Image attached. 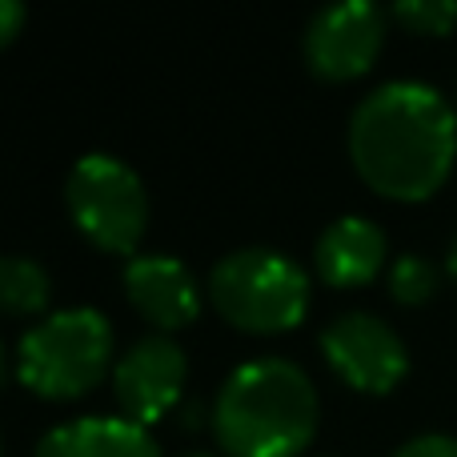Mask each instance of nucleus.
<instances>
[{"mask_svg":"<svg viewBox=\"0 0 457 457\" xmlns=\"http://www.w3.org/2000/svg\"><path fill=\"white\" fill-rule=\"evenodd\" d=\"M349 161L389 201L434 197L457 161V109L426 80L378 85L349 117Z\"/></svg>","mask_w":457,"mask_h":457,"instance_id":"obj_1","label":"nucleus"},{"mask_svg":"<svg viewBox=\"0 0 457 457\" xmlns=\"http://www.w3.org/2000/svg\"><path fill=\"white\" fill-rule=\"evenodd\" d=\"M228 457H297L317 434V389L301 365L257 357L228 373L213 410Z\"/></svg>","mask_w":457,"mask_h":457,"instance_id":"obj_2","label":"nucleus"},{"mask_svg":"<svg viewBox=\"0 0 457 457\" xmlns=\"http://www.w3.org/2000/svg\"><path fill=\"white\" fill-rule=\"evenodd\" d=\"M112 365V325L101 309H56L21 337V386L45 402H72L101 386Z\"/></svg>","mask_w":457,"mask_h":457,"instance_id":"obj_3","label":"nucleus"},{"mask_svg":"<svg viewBox=\"0 0 457 457\" xmlns=\"http://www.w3.org/2000/svg\"><path fill=\"white\" fill-rule=\"evenodd\" d=\"M313 285L293 257L277 249H237L209 273V301L241 333L297 329L309 313Z\"/></svg>","mask_w":457,"mask_h":457,"instance_id":"obj_4","label":"nucleus"},{"mask_svg":"<svg viewBox=\"0 0 457 457\" xmlns=\"http://www.w3.org/2000/svg\"><path fill=\"white\" fill-rule=\"evenodd\" d=\"M72 225L104 253L137 257L149 225V193L133 165L112 153H85L64 181Z\"/></svg>","mask_w":457,"mask_h":457,"instance_id":"obj_5","label":"nucleus"},{"mask_svg":"<svg viewBox=\"0 0 457 457\" xmlns=\"http://www.w3.org/2000/svg\"><path fill=\"white\" fill-rule=\"evenodd\" d=\"M321 353L329 370L357 394H389L410 373V349L402 333L373 313H341L321 329Z\"/></svg>","mask_w":457,"mask_h":457,"instance_id":"obj_6","label":"nucleus"},{"mask_svg":"<svg viewBox=\"0 0 457 457\" xmlns=\"http://www.w3.org/2000/svg\"><path fill=\"white\" fill-rule=\"evenodd\" d=\"M386 45V12L370 0H337L305 29V64L321 80H353L373 69Z\"/></svg>","mask_w":457,"mask_h":457,"instance_id":"obj_7","label":"nucleus"},{"mask_svg":"<svg viewBox=\"0 0 457 457\" xmlns=\"http://www.w3.org/2000/svg\"><path fill=\"white\" fill-rule=\"evenodd\" d=\"M185 378H189V365H185L181 345L165 333H153L137 341L129 353H120V361L112 365V394L129 421L153 426L177 410Z\"/></svg>","mask_w":457,"mask_h":457,"instance_id":"obj_8","label":"nucleus"},{"mask_svg":"<svg viewBox=\"0 0 457 457\" xmlns=\"http://www.w3.org/2000/svg\"><path fill=\"white\" fill-rule=\"evenodd\" d=\"M125 293L133 309L169 337L201 317V285L169 253H137L125 265Z\"/></svg>","mask_w":457,"mask_h":457,"instance_id":"obj_9","label":"nucleus"},{"mask_svg":"<svg viewBox=\"0 0 457 457\" xmlns=\"http://www.w3.org/2000/svg\"><path fill=\"white\" fill-rule=\"evenodd\" d=\"M389 241L370 217H341L317 237L313 265L317 277L333 289H357L370 285L386 265Z\"/></svg>","mask_w":457,"mask_h":457,"instance_id":"obj_10","label":"nucleus"},{"mask_svg":"<svg viewBox=\"0 0 457 457\" xmlns=\"http://www.w3.org/2000/svg\"><path fill=\"white\" fill-rule=\"evenodd\" d=\"M37 457H161V450L129 418H72L40 437Z\"/></svg>","mask_w":457,"mask_h":457,"instance_id":"obj_11","label":"nucleus"},{"mask_svg":"<svg viewBox=\"0 0 457 457\" xmlns=\"http://www.w3.org/2000/svg\"><path fill=\"white\" fill-rule=\"evenodd\" d=\"M48 273L40 261L32 257H16L4 253L0 257V313L4 317H37L48 305Z\"/></svg>","mask_w":457,"mask_h":457,"instance_id":"obj_12","label":"nucleus"},{"mask_svg":"<svg viewBox=\"0 0 457 457\" xmlns=\"http://www.w3.org/2000/svg\"><path fill=\"white\" fill-rule=\"evenodd\" d=\"M389 293L402 305H426L437 293V265L421 253H402L389 265Z\"/></svg>","mask_w":457,"mask_h":457,"instance_id":"obj_13","label":"nucleus"},{"mask_svg":"<svg viewBox=\"0 0 457 457\" xmlns=\"http://www.w3.org/2000/svg\"><path fill=\"white\" fill-rule=\"evenodd\" d=\"M394 21L421 37H445L457 24V0H397Z\"/></svg>","mask_w":457,"mask_h":457,"instance_id":"obj_14","label":"nucleus"},{"mask_svg":"<svg viewBox=\"0 0 457 457\" xmlns=\"http://www.w3.org/2000/svg\"><path fill=\"white\" fill-rule=\"evenodd\" d=\"M394 457H457V437L450 434H421L410 437Z\"/></svg>","mask_w":457,"mask_h":457,"instance_id":"obj_15","label":"nucleus"},{"mask_svg":"<svg viewBox=\"0 0 457 457\" xmlns=\"http://www.w3.org/2000/svg\"><path fill=\"white\" fill-rule=\"evenodd\" d=\"M21 29H24V4H16V0H0V48H4L8 40H16Z\"/></svg>","mask_w":457,"mask_h":457,"instance_id":"obj_16","label":"nucleus"},{"mask_svg":"<svg viewBox=\"0 0 457 457\" xmlns=\"http://www.w3.org/2000/svg\"><path fill=\"white\" fill-rule=\"evenodd\" d=\"M445 269H450V277L457 281V233H453V241H450V253H445Z\"/></svg>","mask_w":457,"mask_h":457,"instance_id":"obj_17","label":"nucleus"},{"mask_svg":"<svg viewBox=\"0 0 457 457\" xmlns=\"http://www.w3.org/2000/svg\"><path fill=\"white\" fill-rule=\"evenodd\" d=\"M0 378H4V349H0Z\"/></svg>","mask_w":457,"mask_h":457,"instance_id":"obj_18","label":"nucleus"},{"mask_svg":"<svg viewBox=\"0 0 457 457\" xmlns=\"http://www.w3.org/2000/svg\"><path fill=\"white\" fill-rule=\"evenodd\" d=\"M189 457H205V453H189Z\"/></svg>","mask_w":457,"mask_h":457,"instance_id":"obj_19","label":"nucleus"},{"mask_svg":"<svg viewBox=\"0 0 457 457\" xmlns=\"http://www.w3.org/2000/svg\"><path fill=\"white\" fill-rule=\"evenodd\" d=\"M0 457H4V450H0Z\"/></svg>","mask_w":457,"mask_h":457,"instance_id":"obj_20","label":"nucleus"}]
</instances>
